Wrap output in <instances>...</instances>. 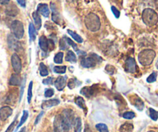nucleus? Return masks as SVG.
Wrapping results in <instances>:
<instances>
[{"label": "nucleus", "mask_w": 158, "mask_h": 132, "mask_svg": "<svg viewBox=\"0 0 158 132\" xmlns=\"http://www.w3.org/2000/svg\"><path fill=\"white\" fill-rule=\"evenodd\" d=\"M63 132H77L81 128V119L75 117L73 111L66 109L61 114Z\"/></svg>", "instance_id": "f257e3e1"}, {"label": "nucleus", "mask_w": 158, "mask_h": 132, "mask_svg": "<svg viewBox=\"0 0 158 132\" xmlns=\"http://www.w3.org/2000/svg\"><path fill=\"white\" fill-rule=\"evenodd\" d=\"M84 23L86 29L91 32H97L100 29L101 23L100 19L97 14L90 12L84 19Z\"/></svg>", "instance_id": "f03ea898"}, {"label": "nucleus", "mask_w": 158, "mask_h": 132, "mask_svg": "<svg viewBox=\"0 0 158 132\" xmlns=\"http://www.w3.org/2000/svg\"><path fill=\"white\" fill-rule=\"evenodd\" d=\"M142 19L148 26H155L158 22V15L152 9H145L142 13Z\"/></svg>", "instance_id": "7ed1b4c3"}, {"label": "nucleus", "mask_w": 158, "mask_h": 132, "mask_svg": "<svg viewBox=\"0 0 158 132\" xmlns=\"http://www.w3.org/2000/svg\"><path fill=\"white\" fill-rule=\"evenodd\" d=\"M156 57V53L153 49H143L139 53L138 60L143 66H149L154 61Z\"/></svg>", "instance_id": "20e7f679"}, {"label": "nucleus", "mask_w": 158, "mask_h": 132, "mask_svg": "<svg viewBox=\"0 0 158 132\" xmlns=\"http://www.w3.org/2000/svg\"><path fill=\"white\" fill-rule=\"evenodd\" d=\"M102 61V58L100 56L97 54H90L89 57H86V58L82 59L81 60V66L85 68H90L94 67L98 63Z\"/></svg>", "instance_id": "39448f33"}, {"label": "nucleus", "mask_w": 158, "mask_h": 132, "mask_svg": "<svg viewBox=\"0 0 158 132\" xmlns=\"http://www.w3.org/2000/svg\"><path fill=\"white\" fill-rule=\"evenodd\" d=\"M12 35L16 39H22L24 36V26L22 22L19 20H14L11 24Z\"/></svg>", "instance_id": "423d86ee"}, {"label": "nucleus", "mask_w": 158, "mask_h": 132, "mask_svg": "<svg viewBox=\"0 0 158 132\" xmlns=\"http://www.w3.org/2000/svg\"><path fill=\"white\" fill-rule=\"evenodd\" d=\"M7 43L9 49L12 50L19 52L22 49V46L19 42L18 41V39L15 38L12 34H9L7 36Z\"/></svg>", "instance_id": "0eeeda50"}, {"label": "nucleus", "mask_w": 158, "mask_h": 132, "mask_svg": "<svg viewBox=\"0 0 158 132\" xmlns=\"http://www.w3.org/2000/svg\"><path fill=\"white\" fill-rule=\"evenodd\" d=\"M11 63H12V66L15 74H19L22 70V61L21 59L16 53L12 54L11 57Z\"/></svg>", "instance_id": "6e6552de"}, {"label": "nucleus", "mask_w": 158, "mask_h": 132, "mask_svg": "<svg viewBox=\"0 0 158 132\" xmlns=\"http://www.w3.org/2000/svg\"><path fill=\"white\" fill-rule=\"evenodd\" d=\"M125 68L128 73L134 74L137 71V63L133 57H128L127 60L125 62Z\"/></svg>", "instance_id": "1a4fd4ad"}, {"label": "nucleus", "mask_w": 158, "mask_h": 132, "mask_svg": "<svg viewBox=\"0 0 158 132\" xmlns=\"http://www.w3.org/2000/svg\"><path fill=\"white\" fill-rule=\"evenodd\" d=\"M12 109L9 106L2 107L0 108V119L2 121H6L12 115Z\"/></svg>", "instance_id": "9d476101"}, {"label": "nucleus", "mask_w": 158, "mask_h": 132, "mask_svg": "<svg viewBox=\"0 0 158 132\" xmlns=\"http://www.w3.org/2000/svg\"><path fill=\"white\" fill-rule=\"evenodd\" d=\"M37 12L40 15H43L46 18H48L50 13V11H49V8L47 4H45V3H40L37 6Z\"/></svg>", "instance_id": "9b49d317"}, {"label": "nucleus", "mask_w": 158, "mask_h": 132, "mask_svg": "<svg viewBox=\"0 0 158 132\" xmlns=\"http://www.w3.org/2000/svg\"><path fill=\"white\" fill-rule=\"evenodd\" d=\"M66 80H67L66 76H60V77H57L55 81L56 88L60 91H63L66 85Z\"/></svg>", "instance_id": "f8f14e48"}, {"label": "nucleus", "mask_w": 158, "mask_h": 132, "mask_svg": "<svg viewBox=\"0 0 158 132\" xmlns=\"http://www.w3.org/2000/svg\"><path fill=\"white\" fill-rule=\"evenodd\" d=\"M60 103V101L58 99H50V100H44V101L42 103L41 108L42 109L46 110L48 109V108H52V107L56 106V105H58Z\"/></svg>", "instance_id": "ddd939ff"}, {"label": "nucleus", "mask_w": 158, "mask_h": 132, "mask_svg": "<svg viewBox=\"0 0 158 132\" xmlns=\"http://www.w3.org/2000/svg\"><path fill=\"white\" fill-rule=\"evenodd\" d=\"M6 15H9V16H15V15H18L19 13V9L15 4H8V6L6 9Z\"/></svg>", "instance_id": "4468645a"}, {"label": "nucleus", "mask_w": 158, "mask_h": 132, "mask_svg": "<svg viewBox=\"0 0 158 132\" xmlns=\"http://www.w3.org/2000/svg\"><path fill=\"white\" fill-rule=\"evenodd\" d=\"M51 9L52 11V19L54 23H56V24H60V14H59L58 11H57L56 8L55 4H53L52 2H51Z\"/></svg>", "instance_id": "2eb2a0df"}, {"label": "nucleus", "mask_w": 158, "mask_h": 132, "mask_svg": "<svg viewBox=\"0 0 158 132\" xmlns=\"http://www.w3.org/2000/svg\"><path fill=\"white\" fill-rule=\"evenodd\" d=\"M39 45L40 47L43 52H47L49 50V45H48V39L44 36L40 37L39 40Z\"/></svg>", "instance_id": "dca6fc26"}, {"label": "nucleus", "mask_w": 158, "mask_h": 132, "mask_svg": "<svg viewBox=\"0 0 158 132\" xmlns=\"http://www.w3.org/2000/svg\"><path fill=\"white\" fill-rule=\"evenodd\" d=\"M54 131L55 132H63V126H62L61 115L56 116L54 119Z\"/></svg>", "instance_id": "f3484780"}, {"label": "nucleus", "mask_w": 158, "mask_h": 132, "mask_svg": "<svg viewBox=\"0 0 158 132\" xmlns=\"http://www.w3.org/2000/svg\"><path fill=\"white\" fill-rule=\"evenodd\" d=\"M21 83V78L18 74H14L9 79V85L11 86H19Z\"/></svg>", "instance_id": "a211bd4d"}, {"label": "nucleus", "mask_w": 158, "mask_h": 132, "mask_svg": "<svg viewBox=\"0 0 158 132\" xmlns=\"http://www.w3.org/2000/svg\"><path fill=\"white\" fill-rule=\"evenodd\" d=\"M75 103H76V104L79 107V108H80L81 109L83 110V111H84L85 114H86V113H87V108H86V103H85V100L83 97H76Z\"/></svg>", "instance_id": "6ab92c4d"}, {"label": "nucleus", "mask_w": 158, "mask_h": 132, "mask_svg": "<svg viewBox=\"0 0 158 132\" xmlns=\"http://www.w3.org/2000/svg\"><path fill=\"white\" fill-rule=\"evenodd\" d=\"M95 92L94 91V86L93 87H85L82 88V90L80 91L81 94L84 95L86 97H90L91 96L94 94V93Z\"/></svg>", "instance_id": "aec40b11"}, {"label": "nucleus", "mask_w": 158, "mask_h": 132, "mask_svg": "<svg viewBox=\"0 0 158 132\" xmlns=\"http://www.w3.org/2000/svg\"><path fill=\"white\" fill-rule=\"evenodd\" d=\"M32 18H33L34 20V23H35V29H40L42 26V20L41 18H40V14L36 12H34L32 13Z\"/></svg>", "instance_id": "412c9836"}, {"label": "nucleus", "mask_w": 158, "mask_h": 132, "mask_svg": "<svg viewBox=\"0 0 158 132\" xmlns=\"http://www.w3.org/2000/svg\"><path fill=\"white\" fill-rule=\"evenodd\" d=\"M135 97L136 98L134 99V101L132 102V104L137 108V110H139V111H143V108H144V104H143V100L140 97H137V96H135Z\"/></svg>", "instance_id": "4be33fe9"}, {"label": "nucleus", "mask_w": 158, "mask_h": 132, "mask_svg": "<svg viewBox=\"0 0 158 132\" xmlns=\"http://www.w3.org/2000/svg\"><path fill=\"white\" fill-rule=\"evenodd\" d=\"M29 35L30 41H34V40H35V36H36L35 28L32 23H29Z\"/></svg>", "instance_id": "5701e85b"}, {"label": "nucleus", "mask_w": 158, "mask_h": 132, "mask_svg": "<svg viewBox=\"0 0 158 132\" xmlns=\"http://www.w3.org/2000/svg\"><path fill=\"white\" fill-rule=\"evenodd\" d=\"M134 130V125L131 123H124L120 126V132H132Z\"/></svg>", "instance_id": "b1692460"}, {"label": "nucleus", "mask_w": 158, "mask_h": 132, "mask_svg": "<svg viewBox=\"0 0 158 132\" xmlns=\"http://www.w3.org/2000/svg\"><path fill=\"white\" fill-rule=\"evenodd\" d=\"M66 60L67 62H70V63H76L77 60V56H76V54L73 51L69 50L67 53H66Z\"/></svg>", "instance_id": "393cba45"}, {"label": "nucleus", "mask_w": 158, "mask_h": 132, "mask_svg": "<svg viewBox=\"0 0 158 132\" xmlns=\"http://www.w3.org/2000/svg\"><path fill=\"white\" fill-rule=\"evenodd\" d=\"M67 32L69 35H70L71 36L73 37V40H75L76 41L78 42L79 43H82L83 42V38H82L80 35H78L77 33H76L75 32H73V31L70 30V29H68Z\"/></svg>", "instance_id": "a878e982"}, {"label": "nucleus", "mask_w": 158, "mask_h": 132, "mask_svg": "<svg viewBox=\"0 0 158 132\" xmlns=\"http://www.w3.org/2000/svg\"><path fill=\"white\" fill-rule=\"evenodd\" d=\"M40 74L42 77H46V76L49 74L47 67H46V66L43 63H41L40 64Z\"/></svg>", "instance_id": "bb28decb"}, {"label": "nucleus", "mask_w": 158, "mask_h": 132, "mask_svg": "<svg viewBox=\"0 0 158 132\" xmlns=\"http://www.w3.org/2000/svg\"><path fill=\"white\" fill-rule=\"evenodd\" d=\"M96 128H97V131L99 132H109L108 127L106 126L105 124H103V123L97 124V125H96Z\"/></svg>", "instance_id": "cd10ccee"}, {"label": "nucleus", "mask_w": 158, "mask_h": 132, "mask_svg": "<svg viewBox=\"0 0 158 132\" xmlns=\"http://www.w3.org/2000/svg\"><path fill=\"white\" fill-rule=\"evenodd\" d=\"M32 81H31L29 83V87H28V95H27V100H28V103L30 104L31 103V100H32Z\"/></svg>", "instance_id": "c85d7f7f"}, {"label": "nucleus", "mask_w": 158, "mask_h": 132, "mask_svg": "<svg viewBox=\"0 0 158 132\" xmlns=\"http://www.w3.org/2000/svg\"><path fill=\"white\" fill-rule=\"evenodd\" d=\"M28 116H29V113H28V111H23V116H22L19 124V125L17 126V128H19V127H21L22 125H23V124L26 122V121L27 120V118H28Z\"/></svg>", "instance_id": "c756f323"}, {"label": "nucleus", "mask_w": 158, "mask_h": 132, "mask_svg": "<svg viewBox=\"0 0 158 132\" xmlns=\"http://www.w3.org/2000/svg\"><path fill=\"white\" fill-rule=\"evenodd\" d=\"M68 47H69V44H68L67 41H66V37H63L60 41V48L63 49V50H64V49H67Z\"/></svg>", "instance_id": "7c9ffc66"}, {"label": "nucleus", "mask_w": 158, "mask_h": 132, "mask_svg": "<svg viewBox=\"0 0 158 132\" xmlns=\"http://www.w3.org/2000/svg\"><path fill=\"white\" fill-rule=\"evenodd\" d=\"M63 60V53L60 52L56 54L55 57H54V63H62Z\"/></svg>", "instance_id": "2f4dec72"}, {"label": "nucleus", "mask_w": 158, "mask_h": 132, "mask_svg": "<svg viewBox=\"0 0 158 132\" xmlns=\"http://www.w3.org/2000/svg\"><path fill=\"white\" fill-rule=\"evenodd\" d=\"M66 70V66H56L53 68V71L56 74H65Z\"/></svg>", "instance_id": "473e14b6"}, {"label": "nucleus", "mask_w": 158, "mask_h": 132, "mask_svg": "<svg viewBox=\"0 0 158 132\" xmlns=\"http://www.w3.org/2000/svg\"><path fill=\"white\" fill-rule=\"evenodd\" d=\"M149 113H150V117L152 119L153 121H157L158 119V112L156 111L155 110L153 109V108H150L149 109Z\"/></svg>", "instance_id": "72a5a7b5"}, {"label": "nucleus", "mask_w": 158, "mask_h": 132, "mask_svg": "<svg viewBox=\"0 0 158 132\" xmlns=\"http://www.w3.org/2000/svg\"><path fill=\"white\" fill-rule=\"evenodd\" d=\"M123 117L125 119H128V120H131L135 117V113L132 112V111H127V112H125L123 114Z\"/></svg>", "instance_id": "f704fd0d"}, {"label": "nucleus", "mask_w": 158, "mask_h": 132, "mask_svg": "<svg viewBox=\"0 0 158 132\" xmlns=\"http://www.w3.org/2000/svg\"><path fill=\"white\" fill-rule=\"evenodd\" d=\"M157 73L153 72L152 74L148 77V79H147V82H148V83H154V82H155L156 80H157Z\"/></svg>", "instance_id": "c9c22d12"}, {"label": "nucleus", "mask_w": 158, "mask_h": 132, "mask_svg": "<svg viewBox=\"0 0 158 132\" xmlns=\"http://www.w3.org/2000/svg\"><path fill=\"white\" fill-rule=\"evenodd\" d=\"M16 119H17V117H15V120L13 121L11 123V125H9V127H8V128L6 129V131L5 132H13L14 131V128H15V125H16Z\"/></svg>", "instance_id": "e433bc0d"}, {"label": "nucleus", "mask_w": 158, "mask_h": 132, "mask_svg": "<svg viewBox=\"0 0 158 132\" xmlns=\"http://www.w3.org/2000/svg\"><path fill=\"white\" fill-rule=\"evenodd\" d=\"M66 41H67V43L69 44V46H73V48L74 49H75L76 51H78V49H77V44H76L75 43H74L73 41L72 40H70L69 38H67V37H66Z\"/></svg>", "instance_id": "4c0bfd02"}, {"label": "nucleus", "mask_w": 158, "mask_h": 132, "mask_svg": "<svg viewBox=\"0 0 158 132\" xmlns=\"http://www.w3.org/2000/svg\"><path fill=\"white\" fill-rule=\"evenodd\" d=\"M106 71L108 73V74H114V72H115V69H114V67L113 66H111V65H106Z\"/></svg>", "instance_id": "58836bf2"}, {"label": "nucleus", "mask_w": 158, "mask_h": 132, "mask_svg": "<svg viewBox=\"0 0 158 132\" xmlns=\"http://www.w3.org/2000/svg\"><path fill=\"white\" fill-rule=\"evenodd\" d=\"M111 10H112L113 13H114V16H115L116 18L118 19L119 17H120V11H119L118 9L115 7V6H112V7H111Z\"/></svg>", "instance_id": "ea45409f"}, {"label": "nucleus", "mask_w": 158, "mask_h": 132, "mask_svg": "<svg viewBox=\"0 0 158 132\" xmlns=\"http://www.w3.org/2000/svg\"><path fill=\"white\" fill-rule=\"evenodd\" d=\"M54 94L53 89H47L45 91V97H51Z\"/></svg>", "instance_id": "a19ab883"}, {"label": "nucleus", "mask_w": 158, "mask_h": 132, "mask_svg": "<svg viewBox=\"0 0 158 132\" xmlns=\"http://www.w3.org/2000/svg\"><path fill=\"white\" fill-rule=\"evenodd\" d=\"M43 84H46V85L52 84V83H53V78H52V77H48V78L43 80Z\"/></svg>", "instance_id": "79ce46f5"}, {"label": "nucleus", "mask_w": 158, "mask_h": 132, "mask_svg": "<svg viewBox=\"0 0 158 132\" xmlns=\"http://www.w3.org/2000/svg\"><path fill=\"white\" fill-rule=\"evenodd\" d=\"M26 77H25L24 80H23V84L21 86V91H20V97H19V101H21L22 97H23V91H24V88H25V84H26Z\"/></svg>", "instance_id": "37998d69"}, {"label": "nucleus", "mask_w": 158, "mask_h": 132, "mask_svg": "<svg viewBox=\"0 0 158 132\" xmlns=\"http://www.w3.org/2000/svg\"><path fill=\"white\" fill-rule=\"evenodd\" d=\"M76 85H77V83H76V80H73V79H71V80H69V81L68 82V87H69V89H73V88H74L76 87Z\"/></svg>", "instance_id": "c03bdc74"}, {"label": "nucleus", "mask_w": 158, "mask_h": 132, "mask_svg": "<svg viewBox=\"0 0 158 132\" xmlns=\"http://www.w3.org/2000/svg\"><path fill=\"white\" fill-rule=\"evenodd\" d=\"M43 114H44V112H43V111H42V112H40V114H39V115L37 116V117H36V118H35V123H34V125H38L39 122H40V119H41L42 117H43Z\"/></svg>", "instance_id": "a18cd8bd"}, {"label": "nucleus", "mask_w": 158, "mask_h": 132, "mask_svg": "<svg viewBox=\"0 0 158 132\" xmlns=\"http://www.w3.org/2000/svg\"><path fill=\"white\" fill-rule=\"evenodd\" d=\"M17 2H18V4L20 6H22V7H26V0H17Z\"/></svg>", "instance_id": "49530a36"}, {"label": "nucleus", "mask_w": 158, "mask_h": 132, "mask_svg": "<svg viewBox=\"0 0 158 132\" xmlns=\"http://www.w3.org/2000/svg\"><path fill=\"white\" fill-rule=\"evenodd\" d=\"M10 0H0V5H8Z\"/></svg>", "instance_id": "de8ad7c7"}, {"label": "nucleus", "mask_w": 158, "mask_h": 132, "mask_svg": "<svg viewBox=\"0 0 158 132\" xmlns=\"http://www.w3.org/2000/svg\"><path fill=\"white\" fill-rule=\"evenodd\" d=\"M84 132H93V131H91V130L89 129V128H88V127H86V128H85V130H84Z\"/></svg>", "instance_id": "09e8293b"}, {"label": "nucleus", "mask_w": 158, "mask_h": 132, "mask_svg": "<svg viewBox=\"0 0 158 132\" xmlns=\"http://www.w3.org/2000/svg\"><path fill=\"white\" fill-rule=\"evenodd\" d=\"M19 132H26V128H22L21 130H20L19 131Z\"/></svg>", "instance_id": "8fccbe9b"}, {"label": "nucleus", "mask_w": 158, "mask_h": 132, "mask_svg": "<svg viewBox=\"0 0 158 132\" xmlns=\"http://www.w3.org/2000/svg\"><path fill=\"white\" fill-rule=\"evenodd\" d=\"M156 67H157L158 70V60H157V62H156Z\"/></svg>", "instance_id": "3c124183"}, {"label": "nucleus", "mask_w": 158, "mask_h": 132, "mask_svg": "<svg viewBox=\"0 0 158 132\" xmlns=\"http://www.w3.org/2000/svg\"><path fill=\"white\" fill-rule=\"evenodd\" d=\"M148 132H155V131H148Z\"/></svg>", "instance_id": "603ef678"}]
</instances>
